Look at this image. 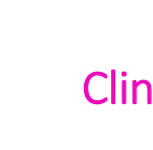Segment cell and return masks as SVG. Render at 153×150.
<instances>
[{"instance_id": "obj_1", "label": "cell", "mask_w": 153, "mask_h": 150, "mask_svg": "<svg viewBox=\"0 0 153 150\" xmlns=\"http://www.w3.org/2000/svg\"><path fill=\"white\" fill-rule=\"evenodd\" d=\"M97 75H100V76H103V77H104V78H107V75L104 73V72L97 71V72H92V73H90L89 75H88L87 78L85 79V83H84V95H85L86 99H87L89 102H91V103H94V104H102V103H105V102H106L107 100H108V98L105 97L104 99L97 101V100L92 99V98L89 96V93H88V83H89V80L91 79V77L97 76Z\"/></svg>"}, {"instance_id": "obj_2", "label": "cell", "mask_w": 153, "mask_h": 150, "mask_svg": "<svg viewBox=\"0 0 153 150\" xmlns=\"http://www.w3.org/2000/svg\"><path fill=\"white\" fill-rule=\"evenodd\" d=\"M148 80H140V81H132V103H137V87L140 85H147Z\"/></svg>"}, {"instance_id": "obj_3", "label": "cell", "mask_w": 153, "mask_h": 150, "mask_svg": "<svg viewBox=\"0 0 153 150\" xmlns=\"http://www.w3.org/2000/svg\"><path fill=\"white\" fill-rule=\"evenodd\" d=\"M111 103H115V70L111 71Z\"/></svg>"}, {"instance_id": "obj_4", "label": "cell", "mask_w": 153, "mask_h": 150, "mask_svg": "<svg viewBox=\"0 0 153 150\" xmlns=\"http://www.w3.org/2000/svg\"><path fill=\"white\" fill-rule=\"evenodd\" d=\"M126 89H127V83H126V80H123L122 81V103L123 104H126V102H127Z\"/></svg>"}, {"instance_id": "obj_5", "label": "cell", "mask_w": 153, "mask_h": 150, "mask_svg": "<svg viewBox=\"0 0 153 150\" xmlns=\"http://www.w3.org/2000/svg\"><path fill=\"white\" fill-rule=\"evenodd\" d=\"M126 75H127L126 72H122V76H126Z\"/></svg>"}]
</instances>
